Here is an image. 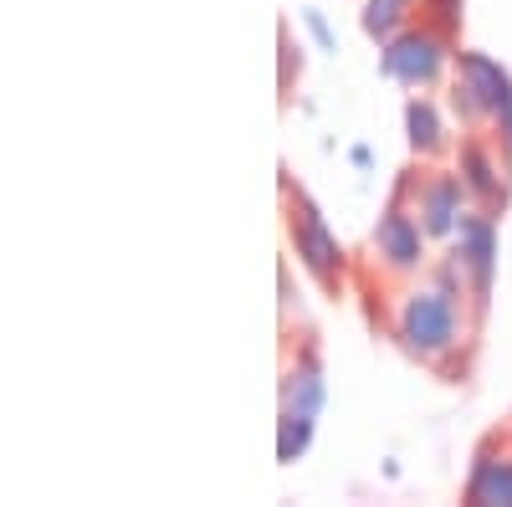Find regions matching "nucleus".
<instances>
[{
  "mask_svg": "<svg viewBox=\"0 0 512 507\" xmlns=\"http://www.w3.org/2000/svg\"><path fill=\"white\" fill-rule=\"evenodd\" d=\"M400 338L405 349L420 354L425 364H436L441 354H451L461 344V292L451 287V272H441V282L420 287L400 308Z\"/></svg>",
  "mask_w": 512,
  "mask_h": 507,
  "instance_id": "nucleus-1",
  "label": "nucleus"
},
{
  "mask_svg": "<svg viewBox=\"0 0 512 507\" xmlns=\"http://www.w3.org/2000/svg\"><path fill=\"white\" fill-rule=\"evenodd\" d=\"M292 236H297V257L313 267V277L323 287H333L338 282V246H333V236L323 231V221L313 216L303 200H297V216H292Z\"/></svg>",
  "mask_w": 512,
  "mask_h": 507,
  "instance_id": "nucleus-2",
  "label": "nucleus"
},
{
  "mask_svg": "<svg viewBox=\"0 0 512 507\" xmlns=\"http://www.w3.org/2000/svg\"><path fill=\"white\" fill-rule=\"evenodd\" d=\"M374 251L390 267H400V272L420 267V221L405 216V210H390V216L379 221V231H374Z\"/></svg>",
  "mask_w": 512,
  "mask_h": 507,
  "instance_id": "nucleus-3",
  "label": "nucleus"
},
{
  "mask_svg": "<svg viewBox=\"0 0 512 507\" xmlns=\"http://www.w3.org/2000/svg\"><path fill=\"white\" fill-rule=\"evenodd\" d=\"M390 67L410 82H431L436 67H441V41L436 36H405L400 47L390 52Z\"/></svg>",
  "mask_w": 512,
  "mask_h": 507,
  "instance_id": "nucleus-4",
  "label": "nucleus"
},
{
  "mask_svg": "<svg viewBox=\"0 0 512 507\" xmlns=\"http://www.w3.org/2000/svg\"><path fill=\"white\" fill-rule=\"evenodd\" d=\"M410 129H415V149H425V154L436 149V118H431V108H410Z\"/></svg>",
  "mask_w": 512,
  "mask_h": 507,
  "instance_id": "nucleus-5",
  "label": "nucleus"
}]
</instances>
